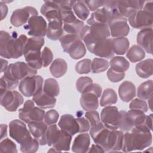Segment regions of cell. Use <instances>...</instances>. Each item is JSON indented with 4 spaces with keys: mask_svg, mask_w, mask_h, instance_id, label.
Listing matches in <instances>:
<instances>
[{
    "mask_svg": "<svg viewBox=\"0 0 153 153\" xmlns=\"http://www.w3.org/2000/svg\"><path fill=\"white\" fill-rule=\"evenodd\" d=\"M25 35L18 36L16 32L10 35L7 32H0V54L7 59H17L23 54L25 45L27 41Z\"/></svg>",
    "mask_w": 153,
    "mask_h": 153,
    "instance_id": "obj_1",
    "label": "cell"
},
{
    "mask_svg": "<svg viewBox=\"0 0 153 153\" xmlns=\"http://www.w3.org/2000/svg\"><path fill=\"white\" fill-rule=\"evenodd\" d=\"M152 141V134L149 128L143 126L134 127L124 134L121 150L125 152L141 151L150 146Z\"/></svg>",
    "mask_w": 153,
    "mask_h": 153,
    "instance_id": "obj_2",
    "label": "cell"
},
{
    "mask_svg": "<svg viewBox=\"0 0 153 153\" xmlns=\"http://www.w3.org/2000/svg\"><path fill=\"white\" fill-rule=\"evenodd\" d=\"M120 113V121L118 128L121 131H129L134 127L142 126H145V122L146 115L143 112L139 110L130 109L128 112L121 111Z\"/></svg>",
    "mask_w": 153,
    "mask_h": 153,
    "instance_id": "obj_3",
    "label": "cell"
},
{
    "mask_svg": "<svg viewBox=\"0 0 153 153\" xmlns=\"http://www.w3.org/2000/svg\"><path fill=\"white\" fill-rule=\"evenodd\" d=\"M37 71L32 68L27 63L23 62H17L9 65L4 71V76L14 81L36 75Z\"/></svg>",
    "mask_w": 153,
    "mask_h": 153,
    "instance_id": "obj_4",
    "label": "cell"
},
{
    "mask_svg": "<svg viewBox=\"0 0 153 153\" xmlns=\"http://www.w3.org/2000/svg\"><path fill=\"white\" fill-rule=\"evenodd\" d=\"M34 103L32 100H27L25 102L23 107L19 110V118L26 123L42 121L44 118V110L35 106Z\"/></svg>",
    "mask_w": 153,
    "mask_h": 153,
    "instance_id": "obj_5",
    "label": "cell"
},
{
    "mask_svg": "<svg viewBox=\"0 0 153 153\" xmlns=\"http://www.w3.org/2000/svg\"><path fill=\"white\" fill-rule=\"evenodd\" d=\"M43 81L40 75L26 77L21 80L19 85V91L26 97L33 96L43 89Z\"/></svg>",
    "mask_w": 153,
    "mask_h": 153,
    "instance_id": "obj_6",
    "label": "cell"
},
{
    "mask_svg": "<svg viewBox=\"0 0 153 153\" xmlns=\"http://www.w3.org/2000/svg\"><path fill=\"white\" fill-rule=\"evenodd\" d=\"M85 45L88 50L96 56L106 59H111L114 56L111 38L89 42Z\"/></svg>",
    "mask_w": 153,
    "mask_h": 153,
    "instance_id": "obj_7",
    "label": "cell"
},
{
    "mask_svg": "<svg viewBox=\"0 0 153 153\" xmlns=\"http://www.w3.org/2000/svg\"><path fill=\"white\" fill-rule=\"evenodd\" d=\"M124 133L121 130H109L102 147L105 152H116L121 150Z\"/></svg>",
    "mask_w": 153,
    "mask_h": 153,
    "instance_id": "obj_8",
    "label": "cell"
},
{
    "mask_svg": "<svg viewBox=\"0 0 153 153\" xmlns=\"http://www.w3.org/2000/svg\"><path fill=\"white\" fill-rule=\"evenodd\" d=\"M128 19L131 26L135 29H143L152 27V13L143 10L136 11Z\"/></svg>",
    "mask_w": 153,
    "mask_h": 153,
    "instance_id": "obj_9",
    "label": "cell"
},
{
    "mask_svg": "<svg viewBox=\"0 0 153 153\" xmlns=\"http://www.w3.org/2000/svg\"><path fill=\"white\" fill-rule=\"evenodd\" d=\"M100 118L102 123L108 129H118L120 121V113L116 106H105L102 110Z\"/></svg>",
    "mask_w": 153,
    "mask_h": 153,
    "instance_id": "obj_10",
    "label": "cell"
},
{
    "mask_svg": "<svg viewBox=\"0 0 153 153\" xmlns=\"http://www.w3.org/2000/svg\"><path fill=\"white\" fill-rule=\"evenodd\" d=\"M24 29L27 30L29 35L43 38L46 35L47 24L42 16H34L29 19L27 24L24 25Z\"/></svg>",
    "mask_w": 153,
    "mask_h": 153,
    "instance_id": "obj_11",
    "label": "cell"
},
{
    "mask_svg": "<svg viewBox=\"0 0 153 153\" xmlns=\"http://www.w3.org/2000/svg\"><path fill=\"white\" fill-rule=\"evenodd\" d=\"M23 103V97L15 90H8L1 94V105L7 111L15 112Z\"/></svg>",
    "mask_w": 153,
    "mask_h": 153,
    "instance_id": "obj_12",
    "label": "cell"
},
{
    "mask_svg": "<svg viewBox=\"0 0 153 153\" xmlns=\"http://www.w3.org/2000/svg\"><path fill=\"white\" fill-rule=\"evenodd\" d=\"M9 134L12 139L20 144L32 137L24 122L19 120H14L10 123Z\"/></svg>",
    "mask_w": 153,
    "mask_h": 153,
    "instance_id": "obj_13",
    "label": "cell"
},
{
    "mask_svg": "<svg viewBox=\"0 0 153 153\" xmlns=\"http://www.w3.org/2000/svg\"><path fill=\"white\" fill-rule=\"evenodd\" d=\"M107 25L110 35L114 38L125 37L129 33L130 27L125 17H113L109 20Z\"/></svg>",
    "mask_w": 153,
    "mask_h": 153,
    "instance_id": "obj_14",
    "label": "cell"
},
{
    "mask_svg": "<svg viewBox=\"0 0 153 153\" xmlns=\"http://www.w3.org/2000/svg\"><path fill=\"white\" fill-rule=\"evenodd\" d=\"M34 16H38V11L32 7H25L14 10L10 17V22L15 27H20L28 22Z\"/></svg>",
    "mask_w": 153,
    "mask_h": 153,
    "instance_id": "obj_15",
    "label": "cell"
},
{
    "mask_svg": "<svg viewBox=\"0 0 153 153\" xmlns=\"http://www.w3.org/2000/svg\"><path fill=\"white\" fill-rule=\"evenodd\" d=\"M41 13L48 22L53 20L62 21L60 8L56 1H45L41 8Z\"/></svg>",
    "mask_w": 153,
    "mask_h": 153,
    "instance_id": "obj_16",
    "label": "cell"
},
{
    "mask_svg": "<svg viewBox=\"0 0 153 153\" xmlns=\"http://www.w3.org/2000/svg\"><path fill=\"white\" fill-rule=\"evenodd\" d=\"M152 29L146 28L137 33V43L146 53H152Z\"/></svg>",
    "mask_w": 153,
    "mask_h": 153,
    "instance_id": "obj_17",
    "label": "cell"
},
{
    "mask_svg": "<svg viewBox=\"0 0 153 153\" xmlns=\"http://www.w3.org/2000/svg\"><path fill=\"white\" fill-rule=\"evenodd\" d=\"M58 126L61 130H65L74 136L79 133V124L76 119L71 114H64L61 117L58 123Z\"/></svg>",
    "mask_w": 153,
    "mask_h": 153,
    "instance_id": "obj_18",
    "label": "cell"
},
{
    "mask_svg": "<svg viewBox=\"0 0 153 153\" xmlns=\"http://www.w3.org/2000/svg\"><path fill=\"white\" fill-rule=\"evenodd\" d=\"M61 135V130H59L56 124L49 126L45 133L43 139L39 145L49 146L54 145L59 140Z\"/></svg>",
    "mask_w": 153,
    "mask_h": 153,
    "instance_id": "obj_19",
    "label": "cell"
},
{
    "mask_svg": "<svg viewBox=\"0 0 153 153\" xmlns=\"http://www.w3.org/2000/svg\"><path fill=\"white\" fill-rule=\"evenodd\" d=\"M90 145V137L88 134H79L75 138L72 146V151L76 153H85L88 152Z\"/></svg>",
    "mask_w": 153,
    "mask_h": 153,
    "instance_id": "obj_20",
    "label": "cell"
},
{
    "mask_svg": "<svg viewBox=\"0 0 153 153\" xmlns=\"http://www.w3.org/2000/svg\"><path fill=\"white\" fill-rule=\"evenodd\" d=\"M32 100L36 105L42 109L52 108L56 103V99L46 94L43 89L33 96Z\"/></svg>",
    "mask_w": 153,
    "mask_h": 153,
    "instance_id": "obj_21",
    "label": "cell"
},
{
    "mask_svg": "<svg viewBox=\"0 0 153 153\" xmlns=\"http://www.w3.org/2000/svg\"><path fill=\"white\" fill-rule=\"evenodd\" d=\"M98 98V96L93 93H83L80 97L81 106L86 111L96 110L99 106Z\"/></svg>",
    "mask_w": 153,
    "mask_h": 153,
    "instance_id": "obj_22",
    "label": "cell"
},
{
    "mask_svg": "<svg viewBox=\"0 0 153 153\" xmlns=\"http://www.w3.org/2000/svg\"><path fill=\"white\" fill-rule=\"evenodd\" d=\"M120 99L124 102H129L136 96V87L134 84L128 81L123 82L118 88Z\"/></svg>",
    "mask_w": 153,
    "mask_h": 153,
    "instance_id": "obj_23",
    "label": "cell"
},
{
    "mask_svg": "<svg viewBox=\"0 0 153 153\" xmlns=\"http://www.w3.org/2000/svg\"><path fill=\"white\" fill-rule=\"evenodd\" d=\"M63 21L53 20L49 22L47 26L46 36L53 41L59 39L64 34Z\"/></svg>",
    "mask_w": 153,
    "mask_h": 153,
    "instance_id": "obj_24",
    "label": "cell"
},
{
    "mask_svg": "<svg viewBox=\"0 0 153 153\" xmlns=\"http://www.w3.org/2000/svg\"><path fill=\"white\" fill-rule=\"evenodd\" d=\"M72 136L68 132L61 130V135L58 142L53 145L52 148L48 151H51L54 152H62L68 151L70 149V145L72 140Z\"/></svg>",
    "mask_w": 153,
    "mask_h": 153,
    "instance_id": "obj_25",
    "label": "cell"
},
{
    "mask_svg": "<svg viewBox=\"0 0 153 153\" xmlns=\"http://www.w3.org/2000/svg\"><path fill=\"white\" fill-rule=\"evenodd\" d=\"M110 19L111 16L109 11L106 8L102 7L91 14L90 17L87 20V24L90 26L94 23H104L107 25Z\"/></svg>",
    "mask_w": 153,
    "mask_h": 153,
    "instance_id": "obj_26",
    "label": "cell"
},
{
    "mask_svg": "<svg viewBox=\"0 0 153 153\" xmlns=\"http://www.w3.org/2000/svg\"><path fill=\"white\" fill-rule=\"evenodd\" d=\"M73 59H79L86 54V48L82 40L78 39L74 41L68 48L66 51Z\"/></svg>",
    "mask_w": 153,
    "mask_h": 153,
    "instance_id": "obj_27",
    "label": "cell"
},
{
    "mask_svg": "<svg viewBox=\"0 0 153 153\" xmlns=\"http://www.w3.org/2000/svg\"><path fill=\"white\" fill-rule=\"evenodd\" d=\"M29 130L34 138L36 139L39 143L42 141L47 128V125L45 122L33 121L28 123Z\"/></svg>",
    "mask_w": 153,
    "mask_h": 153,
    "instance_id": "obj_28",
    "label": "cell"
},
{
    "mask_svg": "<svg viewBox=\"0 0 153 153\" xmlns=\"http://www.w3.org/2000/svg\"><path fill=\"white\" fill-rule=\"evenodd\" d=\"M153 60L148 59L138 63L136 66L137 75L142 78L151 76L153 73Z\"/></svg>",
    "mask_w": 153,
    "mask_h": 153,
    "instance_id": "obj_29",
    "label": "cell"
},
{
    "mask_svg": "<svg viewBox=\"0 0 153 153\" xmlns=\"http://www.w3.org/2000/svg\"><path fill=\"white\" fill-rule=\"evenodd\" d=\"M68 69V65L66 61L60 58L55 59L50 67L51 74L55 78H60L63 76Z\"/></svg>",
    "mask_w": 153,
    "mask_h": 153,
    "instance_id": "obj_30",
    "label": "cell"
},
{
    "mask_svg": "<svg viewBox=\"0 0 153 153\" xmlns=\"http://www.w3.org/2000/svg\"><path fill=\"white\" fill-rule=\"evenodd\" d=\"M129 41L126 37L115 38L112 39L113 52L118 55H123L127 53L129 48Z\"/></svg>",
    "mask_w": 153,
    "mask_h": 153,
    "instance_id": "obj_31",
    "label": "cell"
},
{
    "mask_svg": "<svg viewBox=\"0 0 153 153\" xmlns=\"http://www.w3.org/2000/svg\"><path fill=\"white\" fill-rule=\"evenodd\" d=\"M27 64L34 69H39L42 67L41 52H27L24 54Z\"/></svg>",
    "mask_w": 153,
    "mask_h": 153,
    "instance_id": "obj_32",
    "label": "cell"
},
{
    "mask_svg": "<svg viewBox=\"0 0 153 153\" xmlns=\"http://www.w3.org/2000/svg\"><path fill=\"white\" fill-rule=\"evenodd\" d=\"M110 66V68L116 72H125L129 68L130 63L124 57L115 56L111 59Z\"/></svg>",
    "mask_w": 153,
    "mask_h": 153,
    "instance_id": "obj_33",
    "label": "cell"
},
{
    "mask_svg": "<svg viewBox=\"0 0 153 153\" xmlns=\"http://www.w3.org/2000/svg\"><path fill=\"white\" fill-rule=\"evenodd\" d=\"M44 44V39L42 37H31L27 39L25 47L23 54L27 52L40 51Z\"/></svg>",
    "mask_w": 153,
    "mask_h": 153,
    "instance_id": "obj_34",
    "label": "cell"
},
{
    "mask_svg": "<svg viewBox=\"0 0 153 153\" xmlns=\"http://www.w3.org/2000/svg\"><path fill=\"white\" fill-rule=\"evenodd\" d=\"M152 80L149 79L142 82L137 88V96L142 100H148L152 97Z\"/></svg>",
    "mask_w": 153,
    "mask_h": 153,
    "instance_id": "obj_35",
    "label": "cell"
},
{
    "mask_svg": "<svg viewBox=\"0 0 153 153\" xmlns=\"http://www.w3.org/2000/svg\"><path fill=\"white\" fill-rule=\"evenodd\" d=\"M117 102V95L112 88H106L103 91L100 100L101 106H107L114 105Z\"/></svg>",
    "mask_w": 153,
    "mask_h": 153,
    "instance_id": "obj_36",
    "label": "cell"
},
{
    "mask_svg": "<svg viewBox=\"0 0 153 153\" xmlns=\"http://www.w3.org/2000/svg\"><path fill=\"white\" fill-rule=\"evenodd\" d=\"M127 57L132 63L142 60L145 57V51L138 45H134L127 51Z\"/></svg>",
    "mask_w": 153,
    "mask_h": 153,
    "instance_id": "obj_37",
    "label": "cell"
},
{
    "mask_svg": "<svg viewBox=\"0 0 153 153\" xmlns=\"http://www.w3.org/2000/svg\"><path fill=\"white\" fill-rule=\"evenodd\" d=\"M44 91L49 96L56 97L59 94L60 88L57 81L53 78L46 79L43 87Z\"/></svg>",
    "mask_w": 153,
    "mask_h": 153,
    "instance_id": "obj_38",
    "label": "cell"
},
{
    "mask_svg": "<svg viewBox=\"0 0 153 153\" xmlns=\"http://www.w3.org/2000/svg\"><path fill=\"white\" fill-rule=\"evenodd\" d=\"M73 9L75 14L82 20H85L90 14V11L83 1H76Z\"/></svg>",
    "mask_w": 153,
    "mask_h": 153,
    "instance_id": "obj_39",
    "label": "cell"
},
{
    "mask_svg": "<svg viewBox=\"0 0 153 153\" xmlns=\"http://www.w3.org/2000/svg\"><path fill=\"white\" fill-rule=\"evenodd\" d=\"M39 143L35 138L30 137L20 144V151L24 153L35 152L39 148Z\"/></svg>",
    "mask_w": 153,
    "mask_h": 153,
    "instance_id": "obj_40",
    "label": "cell"
},
{
    "mask_svg": "<svg viewBox=\"0 0 153 153\" xmlns=\"http://www.w3.org/2000/svg\"><path fill=\"white\" fill-rule=\"evenodd\" d=\"M84 26V23L81 20L76 19L75 21L68 23L63 24V30L66 32V33L75 34L78 35Z\"/></svg>",
    "mask_w": 153,
    "mask_h": 153,
    "instance_id": "obj_41",
    "label": "cell"
},
{
    "mask_svg": "<svg viewBox=\"0 0 153 153\" xmlns=\"http://www.w3.org/2000/svg\"><path fill=\"white\" fill-rule=\"evenodd\" d=\"M109 65L108 61L104 59L94 58L91 62V71L94 74L102 72L108 68Z\"/></svg>",
    "mask_w": 153,
    "mask_h": 153,
    "instance_id": "obj_42",
    "label": "cell"
},
{
    "mask_svg": "<svg viewBox=\"0 0 153 153\" xmlns=\"http://www.w3.org/2000/svg\"><path fill=\"white\" fill-rule=\"evenodd\" d=\"M80 39L77 35L66 33L63 34L62 37L59 39L61 46L63 48V50L65 52L66 51L69 47L76 40Z\"/></svg>",
    "mask_w": 153,
    "mask_h": 153,
    "instance_id": "obj_43",
    "label": "cell"
},
{
    "mask_svg": "<svg viewBox=\"0 0 153 153\" xmlns=\"http://www.w3.org/2000/svg\"><path fill=\"white\" fill-rule=\"evenodd\" d=\"M91 61L88 59H85L79 61L75 65V71L79 74H88L91 70Z\"/></svg>",
    "mask_w": 153,
    "mask_h": 153,
    "instance_id": "obj_44",
    "label": "cell"
},
{
    "mask_svg": "<svg viewBox=\"0 0 153 153\" xmlns=\"http://www.w3.org/2000/svg\"><path fill=\"white\" fill-rule=\"evenodd\" d=\"M0 152H17V147L15 143L8 138L1 141L0 144Z\"/></svg>",
    "mask_w": 153,
    "mask_h": 153,
    "instance_id": "obj_45",
    "label": "cell"
},
{
    "mask_svg": "<svg viewBox=\"0 0 153 153\" xmlns=\"http://www.w3.org/2000/svg\"><path fill=\"white\" fill-rule=\"evenodd\" d=\"M129 108L141 111L145 113L148 111V105L145 100L137 98L131 100L129 105Z\"/></svg>",
    "mask_w": 153,
    "mask_h": 153,
    "instance_id": "obj_46",
    "label": "cell"
},
{
    "mask_svg": "<svg viewBox=\"0 0 153 153\" xmlns=\"http://www.w3.org/2000/svg\"><path fill=\"white\" fill-rule=\"evenodd\" d=\"M93 83L92 79L88 76H82L79 78L76 82V88L78 92L82 93L84 91Z\"/></svg>",
    "mask_w": 153,
    "mask_h": 153,
    "instance_id": "obj_47",
    "label": "cell"
},
{
    "mask_svg": "<svg viewBox=\"0 0 153 153\" xmlns=\"http://www.w3.org/2000/svg\"><path fill=\"white\" fill-rule=\"evenodd\" d=\"M59 117V113L54 109L49 110L44 115V122L47 126L56 124Z\"/></svg>",
    "mask_w": 153,
    "mask_h": 153,
    "instance_id": "obj_48",
    "label": "cell"
},
{
    "mask_svg": "<svg viewBox=\"0 0 153 153\" xmlns=\"http://www.w3.org/2000/svg\"><path fill=\"white\" fill-rule=\"evenodd\" d=\"M41 59L42 62V66L47 67L53 61V54L51 50L47 47H45L41 51Z\"/></svg>",
    "mask_w": 153,
    "mask_h": 153,
    "instance_id": "obj_49",
    "label": "cell"
},
{
    "mask_svg": "<svg viewBox=\"0 0 153 153\" xmlns=\"http://www.w3.org/2000/svg\"><path fill=\"white\" fill-rule=\"evenodd\" d=\"M60 11L63 24L70 23L75 21L77 19L72 10L60 8Z\"/></svg>",
    "mask_w": 153,
    "mask_h": 153,
    "instance_id": "obj_50",
    "label": "cell"
},
{
    "mask_svg": "<svg viewBox=\"0 0 153 153\" xmlns=\"http://www.w3.org/2000/svg\"><path fill=\"white\" fill-rule=\"evenodd\" d=\"M85 117L88 120L91 127L94 126L101 122L99 114L98 112H97L95 110L87 111L85 114Z\"/></svg>",
    "mask_w": 153,
    "mask_h": 153,
    "instance_id": "obj_51",
    "label": "cell"
},
{
    "mask_svg": "<svg viewBox=\"0 0 153 153\" xmlns=\"http://www.w3.org/2000/svg\"><path fill=\"white\" fill-rule=\"evenodd\" d=\"M125 72H118L110 68L107 72V76L108 79L112 82H118L124 79L125 77Z\"/></svg>",
    "mask_w": 153,
    "mask_h": 153,
    "instance_id": "obj_52",
    "label": "cell"
},
{
    "mask_svg": "<svg viewBox=\"0 0 153 153\" xmlns=\"http://www.w3.org/2000/svg\"><path fill=\"white\" fill-rule=\"evenodd\" d=\"M76 119L79 124V133H84L89 131L91 126L87 118L85 119V118L81 117L77 118Z\"/></svg>",
    "mask_w": 153,
    "mask_h": 153,
    "instance_id": "obj_53",
    "label": "cell"
},
{
    "mask_svg": "<svg viewBox=\"0 0 153 153\" xmlns=\"http://www.w3.org/2000/svg\"><path fill=\"white\" fill-rule=\"evenodd\" d=\"M85 4L91 11H94L103 7L105 1H84Z\"/></svg>",
    "mask_w": 153,
    "mask_h": 153,
    "instance_id": "obj_54",
    "label": "cell"
},
{
    "mask_svg": "<svg viewBox=\"0 0 153 153\" xmlns=\"http://www.w3.org/2000/svg\"><path fill=\"white\" fill-rule=\"evenodd\" d=\"M102 91V87H100V85L99 84H96V83H92L88 87H87V88L84 91L83 93L91 92V93L96 94L99 98L101 96Z\"/></svg>",
    "mask_w": 153,
    "mask_h": 153,
    "instance_id": "obj_55",
    "label": "cell"
},
{
    "mask_svg": "<svg viewBox=\"0 0 153 153\" xmlns=\"http://www.w3.org/2000/svg\"><path fill=\"white\" fill-rule=\"evenodd\" d=\"M60 8L72 10L76 1H56Z\"/></svg>",
    "mask_w": 153,
    "mask_h": 153,
    "instance_id": "obj_56",
    "label": "cell"
},
{
    "mask_svg": "<svg viewBox=\"0 0 153 153\" xmlns=\"http://www.w3.org/2000/svg\"><path fill=\"white\" fill-rule=\"evenodd\" d=\"M1 78L4 80L5 82L7 90H13L17 87L19 84V81H14L9 79L4 76H2Z\"/></svg>",
    "mask_w": 153,
    "mask_h": 153,
    "instance_id": "obj_57",
    "label": "cell"
},
{
    "mask_svg": "<svg viewBox=\"0 0 153 153\" xmlns=\"http://www.w3.org/2000/svg\"><path fill=\"white\" fill-rule=\"evenodd\" d=\"M0 8H1V20H4V19L6 17L8 13V7L5 3H4L2 1L0 2Z\"/></svg>",
    "mask_w": 153,
    "mask_h": 153,
    "instance_id": "obj_58",
    "label": "cell"
},
{
    "mask_svg": "<svg viewBox=\"0 0 153 153\" xmlns=\"http://www.w3.org/2000/svg\"><path fill=\"white\" fill-rule=\"evenodd\" d=\"M88 152H105L103 148L97 144H93L91 145V147L89 148Z\"/></svg>",
    "mask_w": 153,
    "mask_h": 153,
    "instance_id": "obj_59",
    "label": "cell"
},
{
    "mask_svg": "<svg viewBox=\"0 0 153 153\" xmlns=\"http://www.w3.org/2000/svg\"><path fill=\"white\" fill-rule=\"evenodd\" d=\"M145 126L148 128L151 131L152 130V114H151L149 115H146Z\"/></svg>",
    "mask_w": 153,
    "mask_h": 153,
    "instance_id": "obj_60",
    "label": "cell"
},
{
    "mask_svg": "<svg viewBox=\"0 0 153 153\" xmlns=\"http://www.w3.org/2000/svg\"><path fill=\"white\" fill-rule=\"evenodd\" d=\"M142 10H143L145 11H146L149 13H152V10H153V2L152 1H145Z\"/></svg>",
    "mask_w": 153,
    "mask_h": 153,
    "instance_id": "obj_61",
    "label": "cell"
},
{
    "mask_svg": "<svg viewBox=\"0 0 153 153\" xmlns=\"http://www.w3.org/2000/svg\"><path fill=\"white\" fill-rule=\"evenodd\" d=\"M7 126L6 124H1V139H2L4 137L7 136Z\"/></svg>",
    "mask_w": 153,
    "mask_h": 153,
    "instance_id": "obj_62",
    "label": "cell"
},
{
    "mask_svg": "<svg viewBox=\"0 0 153 153\" xmlns=\"http://www.w3.org/2000/svg\"><path fill=\"white\" fill-rule=\"evenodd\" d=\"M1 72H3L5 71V69H7V65H8V61L7 60H5L3 59H1Z\"/></svg>",
    "mask_w": 153,
    "mask_h": 153,
    "instance_id": "obj_63",
    "label": "cell"
}]
</instances>
